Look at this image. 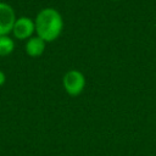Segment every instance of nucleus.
Returning <instances> with one entry per match:
<instances>
[{
	"label": "nucleus",
	"mask_w": 156,
	"mask_h": 156,
	"mask_svg": "<svg viewBox=\"0 0 156 156\" xmlns=\"http://www.w3.org/2000/svg\"><path fill=\"white\" fill-rule=\"evenodd\" d=\"M35 33L46 43L56 40L63 29V18L54 7H45L38 12L34 18Z\"/></svg>",
	"instance_id": "obj_1"
},
{
	"label": "nucleus",
	"mask_w": 156,
	"mask_h": 156,
	"mask_svg": "<svg viewBox=\"0 0 156 156\" xmlns=\"http://www.w3.org/2000/svg\"><path fill=\"white\" fill-rule=\"evenodd\" d=\"M85 77L78 69H69L62 78V85L65 91L71 96H78L85 88Z\"/></svg>",
	"instance_id": "obj_2"
},
{
	"label": "nucleus",
	"mask_w": 156,
	"mask_h": 156,
	"mask_svg": "<svg viewBox=\"0 0 156 156\" xmlns=\"http://www.w3.org/2000/svg\"><path fill=\"white\" fill-rule=\"evenodd\" d=\"M35 32V24H34V20H32L30 17L27 16H22L18 17L13 24L12 28V34L16 39L20 40H28L29 38L33 37Z\"/></svg>",
	"instance_id": "obj_3"
},
{
	"label": "nucleus",
	"mask_w": 156,
	"mask_h": 156,
	"mask_svg": "<svg viewBox=\"0 0 156 156\" xmlns=\"http://www.w3.org/2000/svg\"><path fill=\"white\" fill-rule=\"evenodd\" d=\"M16 13L11 5L0 1V37L9 35L16 22Z\"/></svg>",
	"instance_id": "obj_4"
},
{
	"label": "nucleus",
	"mask_w": 156,
	"mask_h": 156,
	"mask_svg": "<svg viewBox=\"0 0 156 156\" xmlns=\"http://www.w3.org/2000/svg\"><path fill=\"white\" fill-rule=\"evenodd\" d=\"M45 46H46V41H44L38 35H33L32 38H29L26 41L24 49H26L27 55H29L30 57H38V56L43 55Z\"/></svg>",
	"instance_id": "obj_5"
},
{
	"label": "nucleus",
	"mask_w": 156,
	"mask_h": 156,
	"mask_svg": "<svg viewBox=\"0 0 156 156\" xmlns=\"http://www.w3.org/2000/svg\"><path fill=\"white\" fill-rule=\"evenodd\" d=\"M15 49V41L9 35L0 37V56L10 55Z\"/></svg>",
	"instance_id": "obj_6"
},
{
	"label": "nucleus",
	"mask_w": 156,
	"mask_h": 156,
	"mask_svg": "<svg viewBox=\"0 0 156 156\" xmlns=\"http://www.w3.org/2000/svg\"><path fill=\"white\" fill-rule=\"evenodd\" d=\"M5 80H6V76H5V73L2 71H0V87L5 83Z\"/></svg>",
	"instance_id": "obj_7"
},
{
	"label": "nucleus",
	"mask_w": 156,
	"mask_h": 156,
	"mask_svg": "<svg viewBox=\"0 0 156 156\" xmlns=\"http://www.w3.org/2000/svg\"><path fill=\"white\" fill-rule=\"evenodd\" d=\"M111 1H118V0H111Z\"/></svg>",
	"instance_id": "obj_8"
}]
</instances>
